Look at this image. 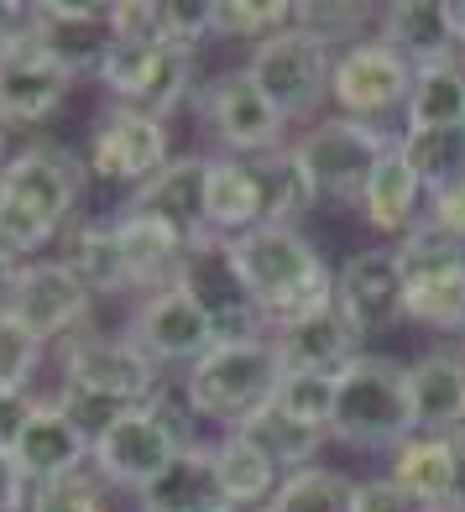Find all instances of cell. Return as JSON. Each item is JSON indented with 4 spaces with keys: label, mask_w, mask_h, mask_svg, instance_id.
Segmentation results:
<instances>
[{
    "label": "cell",
    "mask_w": 465,
    "mask_h": 512,
    "mask_svg": "<svg viewBox=\"0 0 465 512\" xmlns=\"http://www.w3.org/2000/svg\"><path fill=\"white\" fill-rule=\"evenodd\" d=\"M225 267L267 324L335 304V272L298 225H257L225 241Z\"/></svg>",
    "instance_id": "obj_1"
},
{
    "label": "cell",
    "mask_w": 465,
    "mask_h": 512,
    "mask_svg": "<svg viewBox=\"0 0 465 512\" xmlns=\"http://www.w3.org/2000/svg\"><path fill=\"white\" fill-rule=\"evenodd\" d=\"M89 162L68 147H27L0 168V251L37 256L84 199Z\"/></svg>",
    "instance_id": "obj_2"
},
{
    "label": "cell",
    "mask_w": 465,
    "mask_h": 512,
    "mask_svg": "<svg viewBox=\"0 0 465 512\" xmlns=\"http://www.w3.org/2000/svg\"><path fill=\"white\" fill-rule=\"evenodd\" d=\"M413 434L418 413H413V377L403 361L361 351L351 366H340L330 439L351 450H398Z\"/></svg>",
    "instance_id": "obj_3"
},
{
    "label": "cell",
    "mask_w": 465,
    "mask_h": 512,
    "mask_svg": "<svg viewBox=\"0 0 465 512\" xmlns=\"http://www.w3.org/2000/svg\"><path fill=\"white\" fill-rule=\"evenodd\" d=\"M277 382H283V366L272 356V340L251 335V340H220L204 361H194L189 377H183V392H189L199 418L236 434L251 413H262L277 398Z\"/></svg>",
    "instance_id": "obj_4"
},
{
    "label": "cell",
    "mask_w": 465,
    "mask_h": 512,
    "mask_svg": "<svg viewBox=\"0 0 465 512\" xmlns=\"http://www.w3.org/2000/svg\"><path fill=\"white\" fill-rule=\"evenodd\" d=\"M398 246L408 283V324L439 335H465V246L445 236L434 220L413 225Z\"/></svg>",
    "instance_id": "obj_5"
},
{
    "label": "cell",
    "mask_w": 465,
    "mask_h": 512,
    "mask_svg": "<svg viewBox=\"0 0 465 512\" xmlns=\"http://www.w3.org/2000/svg\"><path fill=\"white\" fill-rule=\"evenodd\" d=\"M63 382L110 408H142L162 392V366L131 340L79 335L63 345Z\"/></svg>",
    "instance_id": "obj_6"
},
{
    "label": "cell",
    "mask_w": 465,
    "mask_h": 512,
    "mask_svg": "<svg viewBox=\"0 0 465 512\" xmlns=\"http://www.w3.org/2000/svg\"><path fill=\"white\" fill-rule=\"evenodd\" d=\"M246 74L288 121H304V115H319V105L330 100L335 58H330V48H319L314 37L283 32V37L262 42V48H251Z\"/></svg>",
    "instance_id": "obj_7"
},
{
    "label": "cell",
    "mask_w": 465,
    "mask_h": 512,
    "mask_svg": "<svg viewBox=\"0 0 465 512\" xmlns=\"http://www.w3.org/2000/svg\"><path fill=\"white\" fill-rule=\"evenodd\" d=\"M126 340L136 351H147L157 366H194L220 345V330H215V314L204 309V298L189 283H173L142 298Z\"/></svg>",
    "instance_id": "obj_8"
},
{
    "label": "cell",
    "mask_w": 465,
    "mask_h": 512,
    "mask_svg": "<svg viewBox=\"0 0 465 512\" xmlns=\"http://www.w3.org/2000/svg\"><path fill=\"white\" fill-rule=\"evenodd\" d=\"M298 157L314 178L319 194H356L366 189V178L377 173V162L398 147V136H387L371 121H351V115H330V121H314L298 136Z\"/></svg>",
    "instance_id": "obj_9"
},
{
    "label": "cell",
    "mask_w": 465,
    "mask_h": 512,
    "mask_svg": "<svg viewBox=\"0 0 465 512\" xmlns=\"http://www.w3.org/2000/svg\"><path fill=\"white\" fill-rule=\"evenodd\" d=\"M413 79H418V68L398 48H387L382 37H366V42H356V48H340L330 100L351 115V121H371V126H377L382 115L408 110Z\"/></svg>",
    "instance_id": "obj_10"
},
{
    "label": "cell",
    "mask_w": 465,
    "mask_h": 512,
    "mask_svg": "<svg viewBox=\"0 0 465 512\" xmlns=\"http://www.w3.org/2000/svg\"><path fill=\"white\" fill-rule=\"evenodd\" d=\"M178 455H183V445L162 429V418L142 403V408L115 413L110 424L95 434V455H89V465H95V476L105 486H126V492L142 497Z\"/></svg>",
    "instance_id": "obj_11"
},
{
    "label": "cell",
    "mask_w": 465,
    "mask_h": 512,
    "mask_svg": "<svg viewBox=\"0 0 465 512\" xmlns=\"http://www.w3.org/2000/svg\"><path fill=\"white\" fill-rule=\"evenodd\" d=\"M199 115L215 131V142L225 152H241V157L277 152L288 136V115L251 84L246 68H230V74L209 79V89L199 95Z\"/></svg>",
    "instance_id": "obj_12"
},
{
    "label": "cell",
    "mask_w": 465,
    "mask_h": 512,
    "mask_svg": "<svg viewBox=\"0 0 465 512\" xmlns=\"http://www.w3.org/2000/svg\"><path fill=\"white\" fill-rule=\"evenodd\" d=\"M100 84L121 105L142 110V115H157V121H162V115H173L183 100L194 95V53L115 42V53L100 68Z\"/></svg>",
    "instance_id": "obj_13"
},
{
    "label": "cell",
    "mask_w": 465,
    "mask_h": 512,
    "mask_svg": "<svg viewBox=\"0 0 465 512\" xmlns=\"http://www.w3.org/2000/svg\"><path fill=\"white\" fill-rule=\"evenodd\" d=\"M74 74L21 27L0 48V126H42L68 100Z\"/></svg>",
    "instance_id": "obj_14"
},
{
    "label": "cell",
    "mask_w": 465,
    "mask_h": 512,
    "mask_svg": "<svg viewBox=\"0 0 465 512\" xmlns=\"http://www.w3.org/2000/svg\"><path fill=\"white\" fill-rule=\"evenodd\" d=\"M335 304L361 330V340L377 335V330H392L398 319H408V283H403L398 246L382 241V246L356 251L351 262L335 272Z\"/></svg>",
    "instance_id": "obj_15"
},
{
    "label": "cell",
    "mask_w": 465,
    "mask_h": 512,
    "mask_svg": "<svg viewBox=\"0 0 465 512\" xmlns=\"http://www.w3.org/2000/svg\"><path fill=\"white\" fill-rule=\"evenodd\" d=\"M168 126L157 115H142L131 105H115L100 115L95 136H89V173L105 183H142L168 168Z\"/></svg>",
    "instance_id": "obj_16"
},
{
    "label": "cell",
    "mask_w": 465,
    "mask_h": 512,
    "mask_svg": "<svg viewBox=\"0 0 465 512\" xmlns=\"http://www.w3.org/2000/svg\"><path fill=\"white\" fill-rule=\"evenodd\" d=\"M89 309H95V293H89L63 262H27L11 304H6V314L42 345L74 335L89 319Z\"/></svg>",
    "instance_id": "obj_17"
},
{
    "label": "cell",
    "mask_w": 465,
    "mask_h": 512,
    "mask_svg": "<svg viewBox=\"0 0 465 512\" xmlns=\"http://www.w3.org/2000/svg\"><path fill=\"white\" fill-rule=\"evenodd\" d=\"M272 356L283 366V377H335L340 366H351L361 356V330L340 314V304L309 309L298 319L272 324Z\"/></svg>",
    "instance_id": "obj_18"
},
{
    "label": "cell",
    "mask_w": 465,
    "mask_h": 512,
    "mask_svg": "<svg viewBox=\"0 0 465 512\" xmlns=\"http://www.w3.org/2000/svg\"><path fill=\"white\" fill-rule=\"evenodd\" d=\"M27 32L48 48L68 74H95L105 58L115 53V32H110V6H84V0H42L27 6Z\"/></svg>",
    "instance_id": "obj_19"
},
{
    "label": "cell",
    "mask_w": 465,
    "mask_h": 512,
    "mask_svg": "<svg viewBox=\"0 0 465 512\" xmlns=\"http://www.w3.org/2000/svg\"><path fill=\"white\" fill-rule=\"evenodd\" d=\"M204 173H209V157H173L162 173H152L142 189H131V199L121 204L126 215H147L162 220L168 230H178L189 251H215L220 241L209 236L204 225Z\"/></svg>",
    "instance_id": "obj_20"
},
{
    "label": "cell",
    "mask_w": 465,
    "mask_h": 512,
    "mask_svg": "<svg viewBox=\"0 0 465 512\" xmlns=\"http://www.w3.org/2000/svg\"><path fill=\"white\" fill-rule=\"evenodd\" d=\"M387 481L434 512H465V434H413L392 450Z\"/></svg>",
    "instance_id": "obj_21"
},
{
    "label": "cell",
    "mask_w": 465,
    "mask_h": 512,
    "mask_svg": "<svg viewBox=\"0 0 465 512\" xmlns=\"http://www.w3.org/2000/svg\"><path fill=\"white\" fill-rule=\"evenodd\" d=\"M89 455H95V439H89L74 418H68V408H53V403H37L32 424L21 429L16 439V471L27 476V486H48V481H63L89 465Z\"/></svg>",
    "instance_id": "obj_22"
},
{
    "label": "cell",
    "mask_w": 465,
    "mask_h": 512,
    "mask_svg": "<svg viewBox=\"0 0 465 512\" xmlns=\"http://www.w3.org/2000/svg\"><path fill=\"white\" fill-rule=\"evenodd\" d=\"M204 225L215 241H236L267 225V194L251 157H209L204 173Z\"/></svg>",
    "instance_id": "obj_23"
},
{
    "label": "cell",
    "mask_w": 465,
    "mask_h": 512,
    "mask_svg": "<svg viewBox=\"0 0 465 512\" xmlns=\"http://www.w3.org/2000/svg\"><path fill=\"white\" fill-rule=\"evenodd\" d=\"M377 37L387 48H398L413 68L460 63V32H455L450 0H398V6H382Z\"/></svg>",
    "instance_id": "obj_24"
},
{
    "label": "cell",
    "mask_w": 465,
    "mask_h": 512,
    "mask_svg": "<svg viewBox=\"0 0 465 512\" xmlns=\"http://www.w3.org/2000/svg\"><path fill=\"white\" fill-rule=\"evenodd\" d=\"M361 215L371 230H382V236H408L413 225H424L429 220V189H424V178L413 173V162L403 157V147H392L382 162H377V173L366 178V189H361Z\"/></svg>",
    "instance_id": "obj_25"
},
{
    "label": "cell",
    "mask_w": 465,
    "mask_h": 512,
    "mask_svg": "<svg viewBox=\"0 0 465 512\" xmlns=\"http://www.w3.org/2000/svg\"><path fill=\"white\" fill-rule=\"evenodd\" d=\"M418 434H465V351H429L408 366Z\"/></svg>",
    "instance_id": "obj_26"
},
{
    "label": "cell",
    "mask_w": 465,
    "mask_h": 512,
    "mask_svg": "<svg viewBox=\"0 0 465 512\" xmlns=\"http://www.w3.org/2000/svg\"><path fill=\"white\" fill-rule=\"evenodd\" d=\"M142 512H236L225 502V492H220L215 445L183 450L168 471H162L142 492Z\"/></svg>",
    "instance_id": "obj_27"
},
{
    "label": "cell",
    "mask_w": 465,
    "mask_h": 512,
    "mask_svg": "<svg viewBox=\"0 0 465 512\" xmlns=\"http://www.w3.org/2000/svg\"><path fill=\"white\" fill-rule=\"evenodd\" d=\"M63 267L74 272L89 293H131L136 288L131 262L121 251V236H115V220H79L68 230Z\"/></svg>",
    "instance_id": "obj_28"
},
{
    "label": "cell",
    "mask_w": 465,
    "mask_h": 512,
    "mask_svg": "<svg viewBox=\"0 0 465 512\" xmlns=\"http://www.w3.org/2000/svg\"><path fill=\"white\" fill-rule=\"evenodd\" d=\"M215 476H220V492L230 507H262L277 497L283 486V465H277L267 450H257L246 434H225L215 445Z\"/></svg>",
    "instance_id": "obj_29"
},
{
    "label": "cell",
    "mask_w": 465,
    "mask_h": 512,
    "mask_svg": "<svg viewBox=\"0 0 465 512\" xmlns=\"http://www.w3.org/2000/svg\"><path fill=\"white\" fill-rule=\"evenodd\" d=\"M403 131H465V63L418 68Z\"/></svg>",
    "instance_id": "obj_30"
},
{
    "label": "cell",
    "mask_w": 465,
    "mask_h": 512,
    "mask_svg": "<svg viewBox=\"0 0 465 512\" xmlns=\"http://www.w3.org/2000/svg\"><path fill=\"white\" fill-rule=\"evenodd\" d=\"M251 168H257L262 194H267V225H298V215H309L319 204V189H314L298 147L262 152V157H251Z\"/></svg>",
    "instance_id": "obj_31"
},
{
    "label": "cell",
    "mask_w": 465,
    "mask_h": 512,
    "mask_svg": "<svg viewBox=\"0 0 465 512\" xmlns=\"http://www.w3.org/2000/svg\"><path fill=\"white\" fill-rule=\"evenodd\" d=\"M236 434H246L257 450H267L277 465H283V471H304V465H319L314 455L324 450V439H330L324 429H309V424H298V418H288L277 403H267L262 413H251Z\"/></svg>",
    "instance_id": "obj_32"
},
{
    "label": "cell",
    "mask_w": 465,
    "mask_h": 512,
    "mask_svg": "<svg viewBox=\"0 0 465 512\" xmlns=\"http://www.w3.org/2000/svg\"><path fill=\"white\" fill-rule=\"evenodd\" d=\"M356 492L361 486L330 471V465H304V471H288L277 497L267 502V512H356Z\"/></svg>",
    "instance_id": "obj_33"
},
{
    "label": "cell",
    "mask_w": 465,
    "mask_h": 512,
    "mask_svg": "<svg viewBox=\"0 0 465 512\" xmlns=\"http://www.w3.org/2000/svg\"><path fill=\"white\" fill-rule=\"evenodd\" d=\"M398 147L413 162V173L424 178L429 194L465 178V131H403Z\"/></svg>",
    "instance_id": "obj_34"
},
{
    "label": "cell",
    "mask_w": 465,
    "mask_h": 512,
    "mask_svg": "<svg viewBox=\"0 0 465 512\" xmlns=\"http://www.w3.org/2000/svg\"><path fill=\"white\" fill-rule=\"evenodd\" d=\"M366 21H371V6H356V0H298L293 6V32L314 37L319 48H356L366 42Z\"/></svg>",
    "instance_id": "obj_35"
},
{
    "label": "cell",
    "mask_w": 465,
    "mask_h": 512,
    "mask_svg": "<svg viewBox=\"0 0 465 512\" xmlns=\"http://www.w3.org/2000/svg\"><path fill=\"white\" fill-rule=\"evenodd\" d=\"M293 32L288 0H215V37H241L251 48Z\"/></svg>",
    "instance_id": "obj_36"
},
{
    "label": "cell",
    "mask_w": 465,
    "mask_h": 512,
    "mask_svg": "<svg viewBox=\"0 0 465 512\" xmlns=\"http://www.w3.org/2000/svg\"><path fill=\"white\" fill-rule=\"evenodd\" d=\"M340 377V371H335ZM335 377H283L277 382V408H283L288 418H298V424H309V429H324L330 434V418H335Z\"/></svg>",
    "instance_id": "obj_37"
},
{
    "label": "cell",
    "mask_w": 465,
    "mask_h": 512,
    "mask_svg": "<svg viewBox=\"0 0 465 512\" xmlns=\"http://www.w3.org/2000/svg\"><path fill=\"white\" fill-rule=\"evenodd\" d=\"M27 512H105V481L95 471H74L63 481L32 486Z\"/></svg>",
    "instance_id": "obj_38"
},
{
    "label": "cell",
    "mask_w": 465,
    "mask_h": 512,
    "mask_svg": "<svg viewBox=\"0 0 465 512\" xmlns=\"http://www.w3.org/2000/svg\"><path fill=\"white\" fill-rule=\"evenodd\" d=\"M42 366V340H32L21 324L0 309V387L6 392H27V382Z\"/></svg>",
    "instance_id": "obj_39"
},
{
    "label": "cell",
    "mask_w": 465,
    "mask_h": 512,
    "mask_svg": "<svg viewBox=\"0 0 465 512\" xmlns=\"http://www.w3.org/2000/svg\"><path fill=\"white\" fill-rule=\"evenodd\" d=\"M356 512H434V507H429V502H418V497H408L398 481L377 476V481H361Z\"/></svg>",
    "instance_id": "obj_40"
},
{
    "label": "cell",
    "mask_w": 465,
    "mask_h": 512,
    "mask_svg": "<svg viewBox=\"0 0 465 512\" xmlns=\"http://www.w3.org/2000/svg\"><path fill=\"white\" fill-rule=\"evenodd\" d=\"M429 220L465 246V178H455V183H445V189L429 194Z\"/></svg>",
    "instance_id": "obj_41"
},
{
    "label": "cell",
    "mask_w": 465,
    "mask_h": 512,
    "mask_svg": "<svg viewBox=\"0 0 465 512\" xmlns=\"http://www.w3.org/2000/svg\"><path fill=\"white\" fill-rule=\"evenodd\" d=\"M32 413H37V403L27 398V392L0 387V450H16V439H21V429L32 424Z\"/></svg>",
    "instance_id": "obj_42"
},
{
    "label": "cell",
    "mask_w": 465,
    "mask_h": 512,
    "mask_svg": "<svg viewBox=\"0 0 465 512\" xmlns=\"http://www.w3.org/2000/svg\"><path fill=\"white\" fill-rule=\"evenodd\" d=\"M27 502H32V486H27V476L16 471L11 450H0V512H21Z\"/></svg>",
    "instance_id": "obj_43"
},
{
    "label": "cell",
    "mask_w": 465,
    "mask_h": 512,
    "mask_svg": "<svg viewBox=\"0 0 465 512\" xmlns=\"http://www.w3.org/2000/svg\"><path fill=\"white\" fill-rule=\"evenodd\" d=\"M21 256H11V251H0V309L11 304V293H16V283H21Z\"/></svg>",
    "instance_id": "obj_44"
},
{
    "label": "cell",
    "mask_w": 465,
    "mask_h": 512,
    "mask_svg": "<svg viewBox=\"0 0 465 512\" xmlns=\"http://www.w3.org/2000/svg\"><path fill=\"white\" fill-rule=\"evenodd\" d=\"M27 27V6H0V48H6V37Z\"/></svg>",
    "instance_id": "obj_45"
},
{
    "label": "cell",
    "mask_w": 465,
    "mask_h": 512,
    "mask_svg": "<svg viewBox=\"0 0 465 512\" xmlns=\"http://www.w3.org/2000/svg\"><path fill=\"white\" fill-rule=\"evenodd\" d=\"M0 157H6V126H0ZM0 168H6V162H0Z\"/></svg>",
    "instance_id": "obj_46"
}]
</instances>
